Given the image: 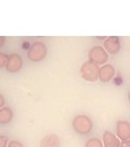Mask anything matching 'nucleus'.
<instances>
[{
  "mask_svg": "<svg viewBox=\"0 0 130 147\" xmlns=\"http://www.w3.org/2000/svg\"><path fill=\"white\" fill-rule=\"evenodd\" d=\"M72 126H73L74 131L76 133L81 134V135H86V134H89L92 131L93 123H92V120L88 116L78 115L72 121Z\"/></svg>",
  "mask_w": 130,
  "mask_h": 147,
  "instance_id": "1",
  "label": "nucleus"
},
{
  "mask_svg": "<svg viewBox=\"0 0 130 147\" xmlns=\"http://www.w3.org/2000/svg\"><path fill=\"white\" fill-rule=\"evenodd\" d=\"M23 67V59L20 55L17 53H11L9 56V60L5 65V69L10 73H15L19 72Z\"/></svg>",
  "mask_w": 130,
  "mask_h": 147,
  "instance_id": "5",
  "label": "nucleus"
},
{
  "mask_svg": "<svg viewBox=\"0 0 130 147\" xmlns=\"http://www.w3.org/2000/svg\"><path fill=\"white\" fill-rule=\"evenodd\" d=\"M120 147H130V140H128V141H121Z\"/></svg>",
  "mask_w": 130,
  "mask_h": 147,
  "instance_id": "16",
  "label": "nucleus"
},
{
  "mask_svg": "<svg viewBox=\"0 0 130 147\" xmlns=\"http://www.w3.org/2000/svg\"><path fill=\"white\" fill-rule=\"evenodd\" d=\"M128 99H129V101H130V92H129V94H128Z\"/></svg>",
  "mask_w": 130,
  "mask_h": 147,
  "instance_id": "19",
  "label": "nucleus"
},
{
  "mask_svg": "<svg viewBox=\"0 0 130 147\" xmlns=\"http://www.w3.org/2000/svg\"><path fill=\"white\" fill-rule=\"evenodd\" d=\"M116 133L120 141L130 140V123L128 121L119 120L116 124Z\"/></svg>",
  "mask_w": 130,
  "mask_h": 147,
  "instance_id": "6",
  "label": "nucleus"
},
{
  "mask_svg": "<svg viewBox=\"0 0 130 147\" xmlns=\"http://www.w3.org/2000/svg\"><path fill=\"white\" fill-rule=\"evenodd\" d=\"M47 53V47L43 42H35L31 44V46L27 51V58L33 62H39L46 58Z\"/></svg>",
  "mask_w": 130,
  "mask_h": 147,
  "instance_id": "2",
  "label": "nucleus"
},
{
  "mask_svg": "<svg viewBox=\"0 0 130 147\" xmlns=\"http://www.w3.org/2000/svg\"><path fill=\"white\" fill-rule=\"evenodd\" d=\"M115 69L112 64H104L99 70V80L103 83L109 82L114 78Z\"/></svg>",
  "mask_w": 130,
  "mask_h": 147,
  "instance_id": "8",
  "label": "nucleus"
},
{
  "mask_svg": "<svg viewBox=\"0 0 130 147\" xmlns=\"http://www.w3.org/2000/svg\"><path fill=\"white\" fill-rule=\"evenodd\" d=\"M39 147H61V142L57 134H48L41 138Z\"/></svg>",
  "mask_w": 130,
  "mask_h": 147,
  "instance_id": "10",
  "label": "nucleus"
},
{
  "mask_svg": "<svg viewBox=\"0 0 130 147\" xmlns=\"http://www.w3.org/2000/svg\"><path fill=\"white\" fill-rule=\"evenodd\" d=\"M102 142L104 147H120V140L109 131H104Z\"/></svg>",
  "mask_w": 130,
  "mask_h": 147,
  "instance_id": "9",
  "label": "nucleus"
},
{
  "mask_svg": "<svg viewBox=\"0 0 130 147\" xmlns=\"http://www.w3.org/2000/svg\"><path fill=\"white\" fill-rule=\"evenodd\" d=\"M13 118V111L9 107H3L0 109V124L10 123Z\"/></svg>",
  "mask_w": 130,
  "mask_h": 147,
  "instance_id": "11",
  "label": "nucleus"
},
{
  "mask_svg": "<svg viewBox=\"0 0 130 147\" xmlns=\"http://www.w3.org/2000/svg\"><path fill=\"white\" fill-rule=\"evenodd\" d=\"M89 60L97 63L98 65H104V63L109 60L107 51L102 46H94L89 51Z\"/></svg>",
  "mask_w": 130,
  "mask_h": 147,
  "instance_id": "4",
  "label": "nucleus"
},
{
  "mask_svg": "<svg viewBox=\"0 0 130 147\" xmlns=\"http://www.w3.org/2000/svg\"><path fill=\"white\" fill-rule=\"evenodd\" d=\"M0 147H8V136L0 135Z\"/></svg>",
  "mask_w": 130,
  "mask_h": 147,
  "instance_id": "14",
  "label": "nucleus"
},
{
  "mask_svg": "<svg viewBox=\"0 0 130 147\" xmlns=\"http://www.w3.org/2000/svg\"><path fill=\"white\" fill-rule=\"evenodd\" d=\"M9 60V56L3 53H0V69L5 68Z\"/></svg>",
  "mask_w": 130,
  "mask_h": 147,
  "instance_id": "13",
  "label": "nucleus"
},
{
  "mask_svg": "<svg viewBox=\"0 0 130 147\" xmlns=\"http://www.w3.org/2000/svg\"><path fill=\"white\" fill-rule=\"evenodd\" d=\"M85 147H104L103 142L98 138V137H92V138H89Z\"/></svg>",
  "mask_w": 130,
  "mask_h": 147,
  "instance_id": "12",
  "label": "nucleus"
},
{
  "mask_svg": "<svg viewBox=\"0 0 130 147\" xmlns=\"http://www.w3.org/2000/svg\"><path fill=\"white\" fill-rule=\"evenodd\" d=\"M99 70L100 68L97 63L88 60L83 63L80 68V74L83 80L89 82H95L97 80H99Z\"/></svg>",
  "mask_w": 130,
  "mask_h": 147,
  "instance_id": "3",
  "label": "nucleus"
},
{
  "mask_svg": "<svg viewBox=\"0 0 130 147\" xmlns=\"http://www.w3.org/2000/svg\"><path fill=\"white\" fill-rule=\"evenodd\" d=\"M5 97H3V96H2V95L0 94V109H1V108H3V106H5Z\"/></svg>",
  "mask_w": 130,
  "mask_h": 147,
  "instance_id": "17",
  "label": "nucleus"
},
{
  "mask_svg": "<svg viewBox=\"0 0 130 147\" xmlns=\"http://www.w3.org/2000/svg\"><path fill=\"white\" fill-rule=\"evenodd\" d=\"M8 147H24L22 145V143L17 142V141H11L8 144Z\"/></svg>",
  "mask_w": 130,
  "mask_h": 147,
  "instance_id": "15",
  "label": "nucleus"
},
{
  "mask_svg": "<svg viewBox=\"0 0 130 147\" xmlns=\"http://www.w3.org/2000/svg\"><path fill=\"white\" fill-rule=\"evenodd\" d=\"M104 49L112 55H116L120 50V40L117 36H109L104 40Z\"/></svg>",
  "mask_w": 130,
  "mask_h": 147,
  "instance_id": "7",
  "label": "nucleus"
},
{
  "mask_svg": "<svg viewBox=\"0 0 130 147\" xmlns=\"http://www.w3.org/2000/svg\"><path fill=\"white\" fill-rule=\"evenodd\" d=\"M5 42V36H0V47H2Z\"/></svg>",
  "mask_w": 130,
  "mask_h": 147,
  "instance_id": "18",
  "label": "nucleus"
}]
</instances>
